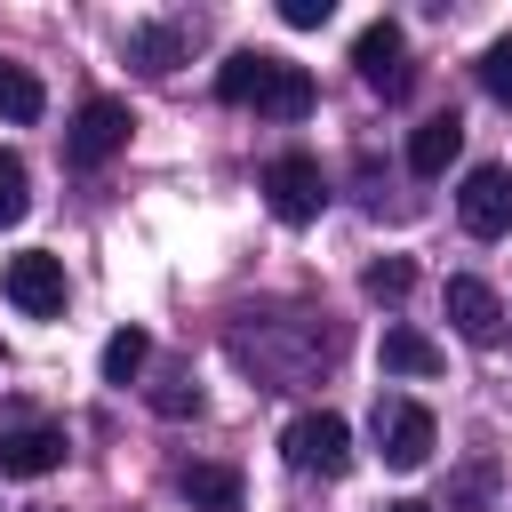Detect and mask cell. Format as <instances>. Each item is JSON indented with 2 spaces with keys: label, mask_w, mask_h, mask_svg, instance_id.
<instances>
[{
  "label": "cell",
  "mask_w": 512,
  "mask_h": 512,
  "mask_svg": "<svg viewBox=\"0 0 512 512\" xmlns=\"http://www.w3.org/2000/svg\"><path fill=\"white\" fill-rule=\"evenodd\" d=\"M384 512H432V504H416V496H400V504H384Z\"/></svg>",
  "instance_id": "22"
},
{
  "label": "cell",
  "mask_w": 512,
  "mask_h": 512,
  "mask_svg": "<svg viewBox=\"0 0 512 512\" xmlns=\"http://www.w3.org/2000/svg\"><path fill=\"white\" fill-rule=\"evenodd\" d=\"M280 448H288V464H296V472H320V480H344V472H352V424H344L336 408L296 416Z\"/></svg>",
  "instance_id": "2"
},
{
  "label": "cell",
  "mask_w": 512,
  "mask_h": 512,
  "mask_svg": "<svg viewBox=\"0 0 512 512\" xmlns=\"http://www.w3.org/2000/svg\"><path fill=\"white\" fill-rule=\"evenodd\" d=\"M64 464V432L56 424H16V432H0V472L8 480H48Z\"/></svg>",
  "instance_id": "9"
},
{
  "label": "cell",
  "mask_w": 512,
  "mask_h": 512,
  "mask_svg": "<svg viewBox=\"0 0 512 512\" xmlns=\"http://www.w3.org/2000/svg\"><path fill=\"white\" fill-rule=\"evenodd\" d=\"M264 200H272V216H280V224H312V216H320V200H328V176H320V160H304V152H280V160L264 168Z\"/></svg>",
  "instance_id": "5"
},
{
  "label": "cell",
  "mask_w": 512,
  "mask_h": 512,
  "mask_svg": "<svg viewBox=\"0 0 512 512\" xmlns=\"http://www.w3.org/2000/svg\"><path fill=\"white\" fill-rule=\"evenodd\" d=\"M40 112H48V88H40V80H32L24 64H8V56H0V120H16V128H32Z\"/></svg>",
  "instance_id": "14"
},
{
  "label": "cell",
  "mask_w": 512,
  "mask_h": 512,
  "mask_svg": "<svg viewBox=\"0 0 512 512\" xmlns=\"http://www.w3.org/2000/svg\"><path fill=\"white\" fill-rule=\"evenodd\" d=\"M152 408H160V416H200V384H192V376H160V384H152Z\"/></svg>",
  "instance_id": "20"
},
{
  "label": "cell",
  "mask_w": 512,
  "mask_h": 512,
  "mask_svg": "<svg viewBox=\"0 0 512 512\" xmlns=\"http://www.w3.org/2000/svg\"><path fill=\"white\" fill-rule=\"evenodd\" d=\"M128 48H136V56H144V72H168V64H176V48H184V40H176V32H168V24H144V32H136V40H128Z\"/></svg>",
  "instance_id": "19"
},
{
  "label": "cell",
  "mask_w": 512,
  "mask_h": 512,
  "mask_svg": "<svg viewBox=\"0 0 512 512\" xmlns=\"http://www.w3.org/2000/svg\"><path fill=\"white\" fill-rule=\"evenodd\" d=\"M176 496L200 504V512H240V472L232 464H184L176 472Z\"/></svg>",
  "instance_id": "12"
},
{
  "label": "cell",
  "mask_w": 512,
  "mask_h": 512,
  "mask_svg": "<svg viewBox=\"0 0 512 512\" xmlns=\"http://www.w3.org/2000/svg\"><path fill=\"white\" fill-rule=\"evenodd\" d=\"M456 152H464V120H456V112H432V120L408 136V168H416V176H448Z\"/></svg>",
  "instance_id": "11"
},
{
  "label": "cell",
  "mask_w": 512,
  "mask_h": 512,
  "mask_svg": "<svg viewBox=\"0 0 512 512\" xmlns=\"http://www.w3.org/2000/svg\"><path fill=\"white\" fill-rule=\"evenodd\" d=\"M24 208H32V176H24L16 152H0V224H16Z\"/></svg>",
  "instance_id": "17"
},
{
  "label": "cell",
  "mask_w": 512,
  "mask_h": 512,
  "mask_svg": "<svg viewBox=\"0 0 512 512\" xmlns=\"http://www.w3.org/2000/svg\"><path fill=\"white\" fill-rule=\"evenodd\" d=\"M280 24L288 32H312V24H328V0H280Z\"/></svg>",
  "instance_id": "21"
},
{
  "label": "cell",
  "mask_w": 512,
  "mask_h": 512,
  "mask_svg": "<svg viewBox=\"0 0 512 512\" xmlns=\"http://www.w3.org/2000/svg\"><path fill=\"white\" fill-rule=\"evenodd\" d=\"M440 360H448V352H440L424 328H384V368H392V376H440Z\"/></svg>",
  "instance_id": "13"
},
{
  "label": "cell",
  "mask_w": 512,
  "mask_h": 512,
  "mask_svg": "<svg viewBox=\"0 0 512 512\" xmlns=\"http://www.w3.org/2000/svg\"><path fill=\"white\" fill-rule=\"evenodd\" d=\"M432 440H440L432 408H416V400H376V448H384V464H392V472L432 464Z\"/></svg>",
  "instance_id": "4"
},
{
  "label": "cell",
  "mask_w": 512,
  "mask_h": 512,
  "mask_svg": "<svg viewBox=\"0 0 512 512\" xmlns=\"http://www.w3.org/2000/svg\"><path fill=\"white\" fill-rule=\"evenodd\" d=\"M408 280H416V264H408V256H376V264L360 272V288H368L376 304H400V296H408Z\"/></svg>",
  "instance_id": "16"
},
{
  "label": "cell",
  "mask_w": 512,
  "mask_h": 512,
  "mask_svg": "<svg viewBox=\"0 0 512 512\" xmlns=\"http://www.w3.org/2000/svg\"><path fill=\"white\" fill-rule=\"evenodd\" d=\"M216 96H224V104H248V112H264V120H304V112L320 104L312 72L288 64V56H272V48H240V56H224Z\"/></svg>",
  "instance_id": "1"
},
{
  "label": "cell",
  "mask_w": 512,
  "mask_h": 512,
  "mask_svg": "<svg viewBox=\"0 0 512 512\" xmlns=\"http://www.w3.org/2000/svg\"><path fill=\"white\" fill-rule=\"evenodd\" d=\"M448 328H456L464 344H496V336H504L496 288H488V280H448Z\"/></svg>",
  "instance_id": "10"
},
{
  "label": "cell",
  "mask_w": 512,
  "mask_h": 512,
  "mask_svg": "<svg viewBox=\"0 0 512 512\" xmlns=\"http://www.w3.org/2000/svg\"><path fill=\"white\" fill-rule=\"evenodd\" d=\"M128 128H136V120H128L120 96H88V104L72 112V128H64V160H72V168H104V160L128 144Z\"/></svg>",
  "instance_id": "3"
},
{
  "label": "cell",
  "mask_w": 512,
  "mask_h": 512,
  "mask_svg": "<svg viewBox=\"0 0 512 512\" xmlns=\"http://www.w3.org/2000/svg\"><path fill=\"white\" fill-rule=\"evenodd\" d=\"M456 216L472 240H504L512 232V168H472L456 192Z\"/></svg>",
  "instance_id": "7"
},
{
  "label": "cell",
  "mask_w": 512,
  "mask_h": 512,
  "mask_svg": "<svg viewBox=\"0 0 512 512\" xmlns=\"http://www.w3.org/2000/svg\"><path fill=\"white\" fill-rule=\"evenodd\" d=\"M0 288H8V304H16V312H32V320H56V312H64V296H72V288H64V256H48V248L8 256V280H0Z\"/></svg>",
  "instance_id": "6"
},
{
  "label": "cell",
  "mask_w": 512,
  "mask_h": 512,
  "mask_svg": "<svg viewBox=\"0 0 512 512\" xmlns=\"http://www.w3.org/2000/svg\"><path fill=\"white\" fill-rule=\"evenodd\" d=\"M352 64H360V80L368 88H384V96H400L416 72H408V32L392 24V16H376L360 40H352Z\"/></svg>",
  "instance_id": "8"
},
{
  "label": "cell",
  "mask_w": 512,
  "mask_h": 512,
  "mask_svg": "<svg viewBox=\"0 0 512 512\" xmlns=\"http://www.w3.org/2000/svg\"><path fill=\"white\" fill-rule=\"evenodd\" d=\"M144 360H152V336H144V328H120V336L104 344V384H136Z\"/></svg>",
  "instance_id": "15"
},
{
  "label": "cell",
  "mask_w": 512,
  "mask_h": 512,
  "mask_svg": "<svg viewBox=\"0 0 512 512\" xmlns=\"http://www.w3.org/2000/svg\"><path fill=\"white\" fill-rule=\"evenodd\" d=\"M480 88H488V96H504V104H512V32H504V40H488V48H480Z\"/></svg>",
  "instance_id": "18"
}]
</instances>
